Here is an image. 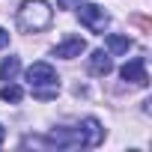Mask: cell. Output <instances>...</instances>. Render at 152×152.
Returning a JSON list of instances; mask_svg holds the SVG:
<instances>
[{"mask_svg":"<svg viewBox=\"0 0 152 152\" xmlns=\"http://www.w3.org/2000/svg\"><path fill=\"white\" fill-rule=\"evenodd\" d=\"M27 84H30V90H33V96L39 102L54 99L57 90H60V78H57V72H54L51 63H33L27 69Z\"/></svg>","mask_w":152,"mask_h":152,"instance_id":"cell-1","label":"cell"},{"mask_svg":"<svg viewBox=\"0 0 152 152\" xmlns=\"http://www.w3.org/2000/svg\"><path fill=\"white\" fill-rule=\"evenodd\" d=\"M54 9L45 3V0H24L21 9H18V27L24 33H39L51 24Z\"/></svg>","mask_w":152,"mask_h":152,"instance_id":"cell-2","label":"cell"},{"mask_svg":"<svg viewBox=\"0 0 152 152\" xmlns=\"http://www.w3.org/2000/svg\"><path fill=\"white\" fill-rule=\"evenodd\" d=\"M78 9V18H81V24L90 30V33H102L104 27H107V12L102 9V6H96V3H81L75 6Z\"/></svg>","mask_w":152,"mask_h":152,"instance_id":"cell-3","label":"cell"},{"mask_svg":"<svg viewBox=\"0 0 152 152\" xmlns=\"http://www.w3.org/2000/svg\"><path fill=\"white\" fill-rule=\"evenodd\" d=\"M119 75H122V81H128V84H134V87H146V84H149V75H146V60H143V57L128 60V63L119 69Z\"/></svg>","mask_w":152,"mask_h":152,"instance_id":"cell-4","label":"cell"},{"mask_svg":"<svg viewBox=\"0 0 152 152\" xmlns=\"http://www.w3.org/2000/svg\"><path fill=\"white\" fill-rule=\"evenodd\" d=\"M87 51V42L81 36H66L57 48H54V57H63V60H75V57H81Z\"/></svg>","mask_w":152,"mask_h":152,"instance_id":"cell-5","label":"cell"},{"mask_svg":"<svg viewBox=\"0 0 152 152\" xmlns=\"http://www.w3.org/2000/svg\"><path fill=\"white\" fill-rule=\"evenodd\" d=\"M81 131H84L87 146H99V143H102V137H104V128H102V122H99L96 116H87V119L81 122Z\"/></svg>","mask_w":152,"mask_h":152,"instance_id":"cell-6","label":"cell"},{"mask_svg":"<svg viewBox=\"0 0 152 152\" xmlns=\"http://www.w3.org/2000/svg\"><path fill=\"white\" fill-rule=\"evenodd\" d=\"M90 72H93V75H110V72H113L110 54H107V51H93V57H90Z\"/></svg>","mask_w":152,"mask_h":152,"instance_id":"cell-7","label":"cell"},{"mask_svg":"<svg viewBox=\"0 0 152 152\" xmlns=\"http://www.w3.org/2000/svg\"><path fill=\"white\" fill-rule=\"evenodd\" d=\"M18 69H21V60L18 57H6L3 63H0V81H12L18 75Z\"/></svg>","mask_w":152,"mask_h":152,"instance_id":"cell-8","label":"cell"},{"mask_svg":"<svg viewBox=\"0 0 152 152\" xmlns=\"http://www.w3.org/2000/svg\"><path fill=\"white\" fill-rule=\"evenodd\" d=\"M128 48H131V39L128 36H116V33L107 36V54H125Z\"/></svg>","mask_w":152,"mask_h":152,"instance_id":"cell-9","label":"cell"},{"mask_svg":"<svg viewBox=\"0 0 152 152\" xmlns=\"http://www.w3.org/2000/svg\"><path fill=\"white\" fill-rule=\"evenodd\" d=\"M0 99L15 104V102H21V99H24V90H21V87H15V84H6L3 90H0Z\"/></svg>","mask_w":152,"mask_h":152,"instance_id":"cell-10","label":"cell"},{"mask_svg":"<svg viewBox=\"0 0 152 152\" xmlns=\"http://www.w3.org/2000/svg\"><path fill=\"white\" fill-rule=\"evenodd\" d=\"M78 3H81V0H57V6H60V9H75Z\"/></svg>","mask_w":152,"mask_h":152,"instance_id":"cell-11","label":"cell"},{"mask_svg":"<svg viewBox=\"0 0 152 152\" xmlns=\"http://www.w3.org/2000/svg\"><path fill=\"white\" fill-rule=\"evenodd\" d=\"M6 45H9V33L0 27V48H6Z\"/></svg>","mask_w":152,"mask_h":152,"instance_id":"cell-12","label":"cell"},{"mask_svg":"<svg viewBox=\"0 0 152 152\" xmlns=\"http://www.w3.org/2000/svg\"><path fill=\"white\" fill-rule=\"evenodd\" d=\"M3 140H6V128L0 125V146H3Z\"/></svg>","mask_w":152,"mask_h":152,"instance_id":"cell-13","label":"cell"}]
</instances>
